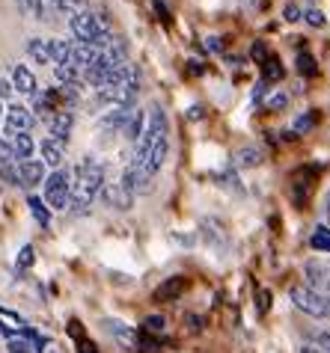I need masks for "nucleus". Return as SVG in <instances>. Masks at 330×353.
Here are the masks:
<instances>
[{
	"label": "nucleus",
	"instance_id": "obj_18",
	"mask_svg": "<svg viewBox=\"0 0 330 353\" xmlns=\"http://www.w3.org/2000/svg\"><path fill=\"white\" fill-rule=\"evenodd\" d=\"M262 161H265V152H262L259 145H244V149L235 152L238 170H253V166H262Z\"/></svg>",
	"mask_w": 330,
	"mask_h": 353
},
{
	"label": "nucleus",
	"instance_id": "obj_15",
	"mask_svg": "<svg viewBox=\"0 0 330 353\" xmlns=\"http://www.w3.org/2000/svg\"><path fill=\"white\" fill-rule=\"evenodd\" d=\"M12 90H18L21 95H36V77H33V72L27 65H15L12 68Z\"/></svg>",
	"mask_w": 330,
	"mask_h": 353
},
{
	"label": "nucleus",
	"instance_id": "obj_29",
	"mask_svg": "<svg viewBox=\"0 0 330 353\" xmlns=\"http://www.w3.org/2000/svg\"><path fill=\"white\" fill-rule=\"evenodd\" d=\"M316 122H318V113H316V110H309V113H304V116H298L295 125H292V134H295V137H298V134H307Z\"/></svg>",
	"mask_w": 330,
	"mask_h": 353
},
{
	"label": "nucleus",
	"instance_id": "obj_20",
	"mask_svg": "<svg viewBox=\"0 0 330 353\" xmlns=\"http://www.w3.org/2000/svg\"><path fill=\"white\" fill-rule=\"evenodd\" d=\"M48 51H51V63L54 65H69L72 42H66V39H48Z\"/></svg>",
	"mask_w": 330,
	"mask_h": 353
},
{
	"label": "nucleus",
	"instance_id": "obj_11",
	"mask_svg": "<svg viewBox=\"0 0 330 353\" xmlns=\"http://www.w3.org/2000/svg\"><path fill=\"white\" fill-rule=\"evenodd\" d=\"M128 113H131V107H113V110H108L99 119V131H104V134H122V125H125V119H128Z\"/></svg>",
	"mask_w": 330,
	"mask_h": 353
},
{
	"label": "nucleus",
	"instance_id": "obj_27",
	"mask_svg": "<svg viewBox=\"0 0 330 353\" xmlns=\"http://www.w3.org/2000/svg\"><path fill=\"white\" fill-rule=\"evenodd\" d=\"M27 205H30V214L36 217L39 225H48V223H51V211H48V205L39 199V196H30V199H27Z\"/></svg>",
	"mask_w": 330,
	"mask_h": 353
},
{
	"label": "nucleus",
	"instance_id": "obj_44",
	"mask_svg": "<svg viewBox=\"0 0 330 353\" xmlns=\"http://www.w3.org/2000/svg\"><path fill=\"white\" fill-rule=\"evenodd\" d=\"M12 95V83L9 81H0V98H9Z\"/></svg>",
	"mask_w": 330,
	"mask_h": 353
},
{
	"label": "nucleus",
	"instance_id": "obj_16",
	"mask_svg": "<svg viewBox=\"0 0 330 353\" xmlns=\"http://www.w3.org/2000/svg\"><path fill=\"white\" fill-rule=\"evenodd\" d=\"M18 9H21V15L33 18V21H48L51 18V3L48 0H15Z\"/></svg>",
	"mask_w": 330,
	"mask_h": 353
},
{
	"label": "nucleus",
	"instance_id": "obj_1",
	"mask_svg": "<svg viewBox=\"0 0 330 353\" xmlns=\"http://www.w3.org/2000/svg\"><path fill=\"white\" fill-rule=\"evenodd\" d=\"M72 199H69V208L75 211H86L93 205V199L99 196L101 184H104V166L93 158V154H86V158L75 166L72 172Z\"/></svg>",
	"mask_w": 330,
	"mask_h": 353
},
{
	"label": "nucleus",
	"instance_id": "obj_28",
	"mask_svg": "<svg viewBox=\"0 0 330 353\" xmlns=\"http://www.w3.org/2000/svg\"><path fill=\"white\" fill-rule=\"evenodd\" d=\"M295 65H298V72L304 74V77H313V74L318 72V63H316V57L309 54V51H300V54H298V63H295Z\"/></svg>",
	"mask_w": 330,
	"mask_h": 353
},
{
	"label": "nucleus",
	"instance_id": "obj_22",
	"mask_svg": "<svg viewBox=\"0 0 330 353\" xmlns=\"http://www.w3.org/2000/svg\"><path fill=\"white\" fill-rule=\"evenodd\" d=\"M286 77V68H283V63L277 60V57H268L265 63H262V81L265 83H280Z\"/></svg>",
	"mask_w": 330,
	"mask_h": 353
},
{
	"label": "nucleus",
	"instance_id": "obj_33",
	"mask_svg": "<svg viewBox=\"0 0 330 353\" xmlns=\"http://www.w3.org/2000/svg\"><path fill=\"white\" fill-rule=\"evenodd\" d=\"M300 18H304V21L309 24V27H324L327 24V18H324V12H322V9H307V12L304 15H300Z\"/></svg>",
	"mask_w": 330,
	"mask_h": 353
},
{
	"label": "nucleus",
	"instance_id": "obj_23",
	"mask_svg": "<svg viewBox=\"0 0 330 353\" xmlns=\"http://www.w3.org/2000/svg\"><path fill=\"white\" fill-rule=\"evenodd\" d=\"M104 330L113 332V336L119 339L122 345H128V347L137 345V332H134L131 327H125V323H119V321H104Z\"/></svg>",
	"mask_w": 330,
	"mask_h": 353
},
{
	"label": "nucleus",
	"instance_id": "obj_46",
	"mask_svg": "<svg viewBox=\"0 0 330 353\" xmlns=\"http://www.w3.org/2000/svg\"><path fill=\"white\" fill-rule=\"evenodd\" d=\"M3 336H9V339H15V332L12 330H6V323H0V339Z\"/></svg>",
	"mask_w": 330,
	"mask_h": 353
},
{
	"label": "nucleus",
	"instance_id": "obj_40",
	"mask_svg": "<svg viewBox=\"0 0 330 353\" xmlns=\"http://www.w3.org/2000/svg\"><path fill=\"white\" fill-rule=\"evenodd\" d=\"M77 353H101V350L95 347V341H90V339H81V341H77Z\"/></svg>",
	"mask_w": 330,
	"mask_h": 353
},
{
	"label": "nucleus",
	"instance_id": "obj_31",
	"mask_svg": "<svg viewBox=\"0 0 330 353\" xmlns=\"http://www.w3.org/2000/svg\"><path fill=\"white\" fill-rule=\"evenodd\" d=\"M286 107H289V95L286 92H274V95L265 98V110L280 113V110H286Z\"/></svg>",
	"mask_w": 330,
	"mask_h": 353
},
{
	"label": "nucleus",
	"instance_id": "obj_6",
	"mask_svg": "<svg viewBox=\"0 0 330 353\" xmlns=\"http://www.w3.org/2000/svg\"><path fill=\"white\" fill-rule=\"evenodd\" d=\"M101 199L108 208H116V211H131V205H134V193L128 188H122L119 181H104L101 184Z\"/></svg>",
	"mask_w": 330,
	"mask_h": 353
},
{
	"label": "nucleus",
	"instance_id": "obj_38",
	"mask_svg": "<svg viewBox=\"0 0 330 353\" xmlns=\"http://www.w3.org/2000/svg\"><path fill=\"white\" fill-rule=\"evenodd\" d=\"M283 18H286V21H289V24H295V21H300V9H298L295 3H289V6L283 9Z\"/></svg>",
	"mask_w": 330,
	"mask_h": 353
},
{
	"label": "nucleus",
	"instance_id": "obj_41",
	"mask_svg": "<svg viewBox=\"0 0 330 353\" xmlns=\"http://www.w3.org/2000/svg\"><path fill=\"white\" fill-rule=\"evenodd\" d=\"M69 336H72L75 341L86 339V336H84V327H81V321H69Z\"/></svg>",
	"mask_w": 330,
	"mask_h": 353
},
{
	"label": "nucleus",
	"instance_id": "obj_42",
	"mask_svg": "<svg viewBox=\"0 0 330 353\" xmlns=\"http://www.w3.org/2000/svg\"><path fill=\"white\" fill-rule=\"evenodd\" d=\"M271 83H265V81H259V86H256V92H253V104H259L262 101V95H265V90H268Z\"/></svg>",
	"mask_w": 330,
	"mask_h": 353
},
{
	"label": "nucleus",
	"instance_id": "obj_10",
	"mask_svg": "<svg viewBox=\"0 0 330 353\" xmlns=\"http://www.w3.org/2000/svg\"><path fill=\"white\" fill-rule=\"evenodd\" d=\"M304 273H307V285L309 288L330 294V268H324V264H318V261H307Z\"/></svg>",
	"mask_w": 330,
	"mask_h": 353
},
{
	"label": "nucleus",
	"instance_id": "obj_14",
	"mask_svg": "<svg viewBox=\"0 0 330 353\" xmlns=\"http://www.w3.org/2000/svg\"><path fill=\"white\" fill-rule=\"evenodd\" d=\"M39 152H42V163L45 166H54V170H60V163H63V158H66V145L63 143H57V140H42L39 143Z\"/></svg>",
	"mask_w": 330,
	"mask_h": 353
},
{
	"label": "nucleus",
	"instance_id": "obj_7",
	"mask_svg": "<svg viewBox=\"0 0 330 353\" xmlns=\"http://www.w3.org/2000/svg\"><path fill=\"white\" fill-rule=\"evenodd\" d=\"M15 170H18V184L21 188H36V184H42L45 181V163L42 161H21V163H15Z\"/></svg>",
	"mask_w": 330,
	"mask_h": 353
},
{
	"label": "nucleus",
	"instance_id": "obj_43",
	"mask_svg": "<svg viewBox=\"0 0 330 353\" xmlns=\"http://www.w3.org/2000/svg\"><path fill=\"white\" fill-rule=\"evenodd\" d=\"M268 306H271V291H268V294H265V291H259V309L265 312Z\"/></svg>",
	"mask_w": 330,
	"mask_h": 353
},
{
	"label": "nucleus",
	"instance_id": "obj_37",
	"mask_svg": "<svg viewBox=\"0 0 330 353\" xmlns=\"http://www.w3.org/2000/svg\"><path fill=\"white\" fill-rule=\"evenodd\" d=\"M316 347H322L324 353H330V330L316 332Z\"/></svg>",
	"mask_w": 330,
	"mask_h": 353
},
{
	"label": "nucleus",
	"instance_id": "obj_3",
	"mask_svg": "<svg viewBox=\"0 0 330 353\" xmlns=\"http://www.w3.org/2000/svg\"><path fill=\"white\" fill-rule=\"evenodd\" d=\"M289 300H292L295 309H300L304 315L316 318V321L330 318V294L309 288V285H304V282H298V285L289 288Z\"/></svg>",
	"mask_w": 330,
	"mask_h": 353
},
{
	"label": "nucleus",
	"instance_id": "obj_4",
	"mask_svg": "<svg viewBox=\"0 0 330 353\" xmlns=\"http://www.w3.org/2000/svg\"><path fill=\"white\" fill-rule=\"evenodd\" d=\"M45 205L48 211H66L72 199V172L69 170H54L51 175H45Z\"/></svg>",
	"mask_w": 330,
	"mask_h": 353
},
{
	"label": "nucleus",
	"instance_id": "obj_2",
	"mask_svg": "<svg viewBox=\"0 0 330 353\" xmlns=\"http://www.w3.org/2000/svg\"><path fill=\"white\" fill-rule=\"evenodd\" d=\"M69 27L72 33L77 36V42H86V45H95L99 51H104L110 42H113V33H110V24L101 12H90V9H81L77 15L69 18Z\"/></svg>",
	"mask_w": 330,
	"mask_h": 353
},
{
	"label": "nucleus",
	"instance_id": "obj_5",
	"mask_svg": "<svg viewBox=\"0 0 330 353\" xmlns=\"http://www.w3.org/2000/svg\"><path fill=\"white\" fill-rule=\"evenodd\" d=\"M36 125L33 113L27 110L24 104H9L6 107V125H3V134L12 137V134H27Z\"/></svg>",
	"mask_w": 330,
	"mask_h": 353
},
{
	"label": "nucleus",
	"instance_id": "obj_25",
	"mask_svg": "<svg viewBox=\"0 0 330 353\" xmlns=\"http://www.w3.org/2000/svg\"><path fill=\"white\" fill-rule=\"evenodd\" d=\"M202 238H206L215 250H220V243H223V225L217 220H202Z\"/></svg>",
	"mask_w": 330,
	"mask_h": 353
},
{
	"label": "nucleus",
	"instance_id": "obj_39",
	"mask_svg": "<svg viewBox=\"0 0 330 353\" xmlns=\"http://www.w3.org/2000/svg\"><path fill=\"white\" fill-rule=\"evenodd\" d=\"M152 6H155V12H158L161 21H170V9H167V3H164V0H152Z\"/></svg>",
	"mask_w": 330,
	"mask_h": 353
},
{
	"label": "nucleus",
	"instance_id": "obj_13",
	"mask_svg": "<svg viewBox=\"0 0 330 353\" xmlns=\"http://www.w3.org/2000/svg\"><path fill=\"white\" fill-rule=\"evenodd\" d=\"M143 128H146V113H143L140 107H131L128 119H125V125H122V137L125 140H131V143H137Z\"/></svg>",
	"mask_w": 330,
	"mask_h": 353
},
{
	"label": "nucleus",
	"instance_id": "obj_19",
	"mask_svg": "<svg viewBox=\"0 0 330 353\" xmlns=\"http://www.w3.org/2000/svg\"><path fill=\"white\" fill-rule=\"evenodd\" d=\"M45 339H24V336H15L9 339V347L6 353H42L45 347Z\"/></svg>",
	"mask_w": 330,
	"mask_h": 353
},
{
	"label": "nucleus",
	"instance_id": "obj_30",
	"mask_svg": "<svg viewBox=\"0 0 330 353\" xmlns=\"http://www.w3.org/2000/svg\"><path fill=\"white\" fill-rule=\"evenodd\" d=\"M167 330V321H164L161 315H149L146 321H143V332L146 336H158V332H164Z\"/></svg>",
	"mask_w": 330,
	"mask_h": 353
},
{
	"label": "nucleus",
	"instance_id": "obj_45",
	"mask_svg": "<svg viewBox=\"0 0 330 353\" xmlns=\"http://www.w3.org/2000/svg\"><path fill=\"white\" fill-rule=\"evenodd\" d=\"M191 119H202V116H206V113H202V107H191Z\"/></svg>",
	"mask_w": 330,
	"mask_h": 353
},
{
	"label": "nucleus",
	"instance_id": "obj_34",
	"mask_svg": "<svg viewBox=\"0 0 330 353\" xmlns=\"http://www.w3.org/2000/svg\"><path fill=\"white\" fill-rule=\"evenodd\" d=\"M0 181H6L9 188H18V170H15V163L0 166Z\"/></svg>",
	"mask_w": 330,
	"mask_h": 353
},
{
	"label": "nucleus",
	"instance_id": "obj_17",
	"mask_svg": "<svg viewBox=\"0 0 330 353\" xmlns=\"http://www.w3.org/2000/svg\"><path fill=\"white\" fill-rule=\"evenodd\" d=\"M9 145H12L15 163H21V161H30V158H33L36 143H33V137H30V134H12V137H9Z\"/></svg>",
	"mask_w": 330,
	"mask_h": 353
},
{
	"label": "nucleus",
	"instance_id": "obj_35",
	"mask_svg": "<svg viewBox=\"0 0 330 353\" xmlns=\"http://www.w3.org/2000/svg\"><path fill=\"white\" fill-rule=\"evenodd\" d=\"M6 163H15V154H12V145H9V140L3 137V140H0V166H6Z\"/></svg>",
	"mask_w": 330,
	"mask_h": 353
},
{
	"label": "nucleus",
	"instance_id": "obj_9",
	"mask_svg": "<svg viewBox=\"0 0 330 353\" xmlns=\"http://www.w3.org/2000/svg\"><path fill=\"white\" fill-rule=\"evenodd\" d=\"M72 125H75V116L72 110H60V113H54V119L48 122V131H51V140L57 143H69V137H72Z\"/></svg>",
	"mask_w": 330,
	"mask_h": 353
},
{
	"label": "nucleus",
	"instance_id": "obj_8",
	"mask_svg": "<svg viewBox=\"0 0 330 353\" xmlns=\"http://www.w3.org/2000/svg\"><path fill=\"white\" fill-rule=\"evenodd\" d=\"M184 288H188V279L184 276H170V279H164L158 288H155V303H173V300H179Z\"/></svg>",
	"mask_w": 330,
	"mask_h": 353
},
{
	"label": "nucleus",
	"instance_id": "obj_24",
	"mask_svg": "<svg viewBox=\"0 0 330 353\" xmlns=\"http://www.w3.org/2000/svg\"><path fill=\"white\" fill-rule=\"evenodd\" d=\"M309 247L316 252H330V225H316V232L309 234Z\"/></svg>",
	"mask_w": 330,
	"mask_h": 353
},
{
	"label": "nucleus",
	"instance_id": "obj_26",
	"mask_svg": "<svg viewBox=\"0 0 330 353\" xmlns=\"http://www.w3.org/2000/svg\"><path fill=\"white\" fill-rule=\"evenodd\" d=\"M54 74L63 86H81V68L75 65H54Z\"/></svg>",
	"mask_w": 330,
	"mask_h": 353
},
{
	"label": "nucleus",
	"instance_id": "obj_12",
	"mask_svg": "<svg viewBox=\"0 0 330 353\" xmlns=\"http://www.w3.org/2000/svg\"><path fill=\"white\" fill-rule=\"evenodd\" d=\"M95 57H99V48L95 45H86V42H72V54H69V65L75 68H84L95 63Z\"/></svg>",
	"mask_w": 330,
	"mask_h": 353
},
{
	"label": "nucleus",
	"instance_id": "obj_32",
	"mask_svg": "<svg viewBox=\"0 0 330 353\" xmlns=\"http://www.w3.org/2000/svg\"><path fill=\"white\" fill-rule=\"evenodd\" d=\"M33 261H36V250L30 247V243H27V247L18 252V261H15V268L18 270H27V268H33Z\"/></svg>",
	"mask_w": 330,
	"mask_h": 353
},
{
	"label": "nucleus",
	"instance_id": "obj_36",
	"mask_svg": "<svg viewBox=\"0 0 330 353\" xmlns=\"http://www.w3.org/2000/svg\"><path fill=\"white\" fill-rule=\"evenodd\" d=\"M250 57H253L256 63H265V60H268V48H265V42H256L253 48H250Z\"/></svg>",
	"mask_w": 330,
	"mask_h": 353
},
{
	"label": "nucleus",
	"instance_id": "obj_47",
	"mask_svg": "<svg viewBox=\"0 0 330 353\" xmlns=\"http://www.w3.org/2000/svg\"><path fill=\"white\" fill-rule=\"evenodd\" d=\"M324 214L330 217V193H327V199H324Z\"/></svg>",
	"mask_w": 330,
	"mask_h": 353
},
{
	"label": "nucleus",
	"instance_id": "obj_21",
	"mask_svg": "<svg viewBox=\"0 0 330 353\" xmlns=\"http://www.w3.org/2000/svg\"><path fill=\"white\" fill-rule=\"evenodd\" d=\"M27 54L39 65H51V51H48V39H30L27 42Z\"/></svg>",
	"mask_w": 330,
	"mask_h": 353
}]
</instances>
